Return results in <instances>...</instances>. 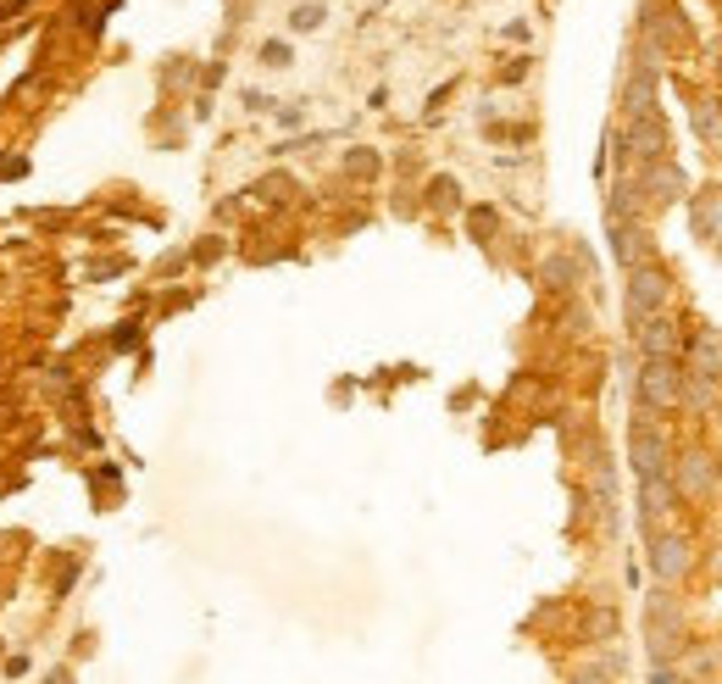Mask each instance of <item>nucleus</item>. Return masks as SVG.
<instances>
[{"label":"nucleus","instance_id":"1","mask_svg":"<svg viewBox=\"0 0 722 684\" xmlns=\"http://www.w3.org/2000/svg\"><path fill=\"white\" fill-rule=\"evenodd\" d=\"M628 457H633V473H639V479H667V473H672V446H667V435H661L650 418L633 423Z\"/></svg>","mask_w":722,"mask_h":684},{"label":"nucleus","instance_id":"2","mask_svg":"<svg viewBox=\"0 0 722 684\" xmlns=\"http://www.w3.org/2000/svg\"><path fill=\"white\" fill-rule=\"evenodd\" d=\"M683 396V368L678 363H644L639 368V407L644 412H672Z\"/></svg>","mask_w":722,"mask_h":684},{"label":"nucleus","instance_id":"3","mask_svg":"<svg viewBox=\"0 0 722 684\" xmlns=\"http://www.w3.org/2000/svg\"><path fill=\"white\" fill-rule=\"evenodd\" d=\"M667 312V273L650 262V267H633L628 273V317L644 323V317H661Z\"/></svg>","mask_w":722,"mask_h":684},{"label":"nucleus","instance_id":"4","mask_svg":"<svg viewBox=\"0 0 722 684\" xmlns=\"http://www.w3.org/2000/svg\"><path fill=\"white\" fill-rule=\"evenodd\" d=\"M650 651H656V662H672L683 651V612L667 595L650 606Z\"/></svg>","mask_w":722,"mask_h":684},{"label":"nucleus","instance_id":"5","mask_svg":"<svg viewBox=\"0 0 722 684\" xmlns=\"http://www.w3.org/2000/svg\"><path fill=\"white\" fill-rule=\"evenodd\" d=\"M639 328V351H644V363H678V351H683V334H678V323L661 312V317H644V323H633Z\"/></svg>","mask_w":722,"mask_h":684},{"label":"nucleus","instance_id":"6","mask_svg":"<svg viewBox=\"0 0 722 684\" xmlns=\"http://www.w3.org/2000/svg\"><path fill=\"white\" fill-rule=\"evenodd\" d=\"M689 568H694V557H689V540H683V534H656V540H650V573H656L661 584H678Z\"/></svg>","mask_w":722,"mask_h":684},{"label":"nucleus","instance_id":"7","mask_svg":"<svg viewBox=\"0 0 722 684\" xmlns=\"http://www.w3.org/2000/svg\"><path fill=\"white\" fill-rule=\"evenodd\" d=\"M672 468H678V484H672V490H678V496H689V501H694V496H705V490H711V479H716V468H711V457H705V451H683Z\"/></svg>","mask_w":722,"mask_h":684},{"label":"nucleus","instance_id":"8","mask_svg":"<svg viewBox=\"0 0 722 684\" xmlns=\"http://www.w3.org/2000/svg\"><path fill=\"white\" fill-rule=\"evenodd\" d=\"M628 145H633L639 162H661V156H667V129H661V118H633Z\"/></svg>","mask_w":722,"mask_h":684},{"label":"nucleus","instance_id":"9","mask_svg":"<svg viewBox=\"0 0 722 684\" xmlns=\"http://www.w3.org/2000/svg\"><path fill=\"white\" fill-rule=\"evenodd\" d=\"M639 518H644V529H656L661 523V512H672V501H678V490L667 484V479H639Z\"/></svg>","mask_w":722,"mask_h":684},{"label":"nucleus","instance_id":"10","mask_svg":"<svg viewBox=\"0 0 722 684\" xmlns=\"http://www.w3.org/2000/svg\"><path fill=\"white\" fill-rule=\"evenodd\" d=\"M617 256H622V267H628V273H633V267H650L644 228H633V223H617Z\"/></svg>","mask_w":722,"mask_h":684},{"label":"nucleus","instance_id":"11","mask_svg":"<svg viewBox=\"0 0 722 684\" xmlns=\"http://www.w3.org/2000/svg\"><path fill=\"white\" fill-rule=\"evenodd\" d=\"M644 190H650V201H661V206H667V201H678V195H683V173H678L672 162H656V167H650V178H644Z\"/></svg>","mask_w":722,"mask_h":684},{"label":"nucleus","instance_id":"12","mask_svg":"<svg viewBox=\"0 0 722 684\" xmlns=\"http://www.w3.org/2000/svg\"><path fill=\"white\" fill-rule=\"evenodd\" d=\"M694 129H700V134H711V140L722 145V112H716V106H700V112H694Z\"/></svg>","mask_w":722,"mask_h":684},{"label":"nucleus","instance_id":"13","mask_svg":"<svg viewBox=\"0 0 722 684\" xmlns=\"http://www.w3.org/2000/svg\"><path fill=\"white\" fill-rule=\"evenodd\" d=\"M650 684H683V673H678L672 662H656V673H650Z\"/></svg>","mask_w":722,"mask_h":684},{"label":"nucleus","instance_id":"14","mask_svg":"<svg viewBox=\"0 0 722 684\" xmlns=\"http://www.w3.org/2000/svg\"><path fill=\"white\" fill-rule=\"evenodd\" d=\"M317 23H322V7H300L295 12V29H317Z\"/></svg>","mask_w":722,"mask_h":684}]
</instances>
